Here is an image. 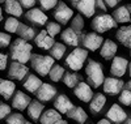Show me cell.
Instances as JSON below:
<instances>
[{
	"mask_svg": "<svg viewBox=\"0 0 131 124\" xmlns=\"http://www.w3.org/2000/svg\"><path fill=\"white\" fill-rule=\"evenodd\" d=\"M31 50H33V46L24 41V39H15L10 44V58L13 59V61H18L21 64H25L26 61H30V58H31Z\"/></svg>",
	"mask_w": 131,
	"mask_h": 124,
	"instance_id": "obj_1",
	"label": "cell"
},
{
	"mask_svg": "<svg viewBox=\"0 0 131 124\" xmlns=\"http://www.w3.org/2000/svg\"><path fill=\"white\" fill-rule=\"evenodd\" d=\"M85 75L88 78V85L91 88H98L100 85H104L105 76H104V67L96 61L94 59H89L85 65Z\"/></svg>",
	"mask_w": 131,
	"mask_h": 124,
	"instance_id": "obj_2",
	"label": "cell"
},
{
	"mask_svg": "<svg viewBox=\"0 0 131 124\" xmlns=\"http://www.w3.org/2000/svg\"><path fill=\"white\" fill-rule=\"evenodd\" d=\"M30 64H31V68L39 76H47L52 69V67L55 65V60L50 55L45 56L39 54H33L30 58Z\"/></svg>",
	"mask_w": 131,
	"mask_h": 124,
	"instance_id": "obj_3",
	"label": "cell"
},
{
	"mask_svg": "<svg viewBox=\"0 0 131 124\" xmlns=\"http://www.w3.org/2000/svg\"><path fill=\"white\" fill-rule=\"evenodd\" d=\"M86 58H88V50L76 47L72 52L68 54V56L66 58L64 63L71 71H80L84 67V63H85Z\"/></svg>",
	"mask_w": 131,
	"mask_h": 124,
	"instance_id": "obj_4",
	"label": "cell"
},
{
	"mask_svg": "<svg viewBox=\"0 0 131 124\" xmlns=\"http://www.w3.org/2000/svg\"><path fill=\"white\" fill-rule=\"evenodd\" d=\"M117 28V22L113 18V16L107 15V13H101L97 15L93 20H92V29L94 30V33L97 34H102V33H106L109 30H112Z\"/></svg>",
	"mask_w": 131,
	"mask_h": 124,
	"instance_id": "obj_5",
	"label": "cell"
},
{
	"mask_svg": "<svg viewBox=\"0 0 131 124\" xmlns=\"http://www.w3.org/2000/svg\"><path fill=\"white\" fill-rule=\"evenodd\" d=\"M80 42L83 44V47L85 50H89V51H96L98 48L102 47L104 44V38L97 34V33H86V34L81 35L80 38Z\"/></svg>",
	"mask_w": 131,
	"mask_h": 124,
	"instance_id": "obj_6",
	"label": "cell"
},
{
	"mask_svg": "<svg viewBox=\"0 0 131 124\" xmlns=\"http://www.w3.org/2000/svg\"><path fill=\"white\" fill-rule=\"evenodd\" d=\"M54 18L57 20L59 25H67L68 21H72L73 18V10L68 8V5L66 3L59 2L55 10H54Z\"/></svg>",
	"mask_w": 131,
	"mask_h": 124,
	"instance_id": "obj_7",
	"label": "cell"
},
{
	"mask_svg": "<svg viewBox=\"0 0 131 124\" xmlns=\"http://www.w3.org/2000/svg\"><path fill=\"white\" fill-rule=\"evenodd\" d=\"M106 119L110 120L113 124H123L127 120L126 111L117 103H114L106 112Z\"/></svg>",
	"mask_w": 131,
	"mask_h": 124,
	"instance_id": "obj_8",
	"label": "cell"
},
{
	"mask_svg": "<svg viewBox=\"0 0 131 124\" xmlns=\"http://www.w3.org/2000/svg\"><path fill=\"white\" fill-rule=\"evenodd\" d=\"M128 61L126 58H123V56H115V58L113 59L112 61V65H110V73L115 77V78H121L127 68H128Z\"/></svg>",
	"mask_w": 131,
	"mask_h": 124,
	"instance_id": "obj_9",
	"label": "cell"
},
{
	"mask_svg": "<svg viewBox=\"0 0 131 124\" xmlns=\"http://www.w3.org/2000/svg\"><path fill=\"white\" fill-rule=\"evenodd\" d=\"M125 84L121 78L115 77H106L104 82V92L109 95H117L119 93H122Z\"/></svg>",
	"mask_w": 131,
	"mask_h": 124,
	"instance_id": "obj_10",
	"label": "cell"
},
{
	"mask_svg": "<svg viewBox=\"0 0 131 124\" xmlns=\"http://www.w3.org/2000/svg\"><path fill=\"white\" fill-rule=\"evenodd\" d=\"M73 94L76 98H79L81 102H85V103H91V101L94 97V94L92 92V88L84 81L79 82V85L73 89Z\"/></svg>",
	"mask_w": 131,
	"mask_h": 124,
	"instance_id": "obj_11",
	"label": "cell"
},
{
	"mask_svg": "<svg viewBox=\"0 0 131 124\" xmlns=\"http://www.w3.org/2000/svg\"><path fill=\"white\" fill-rule=\"evenodd\" d=\"M28 72H29V68L25 64H21L18 61H12L9 65V69H8V76H9V78H12V80L21 81L25 78Z\"/></svg>",
	"mask_w": 131,
	"mask_h": 124,
	"instance_id": "obj_12",
	"label": "cell"
},
{
	"mask_svg": "<svg viewBox=\"0 0 131 124\" xmlns=\"http://www.w3.org/2000/svg\"><path fill=\"white\" fill-rule=\"evenodd\" d=\"M73 107L75 106L72 103V101L66 94H59V95L55 97V99H54V108H55L59 114H66L67 115Z\"/></svg>",
	"mask_w": 131,
	"mask_h": 124,
	"instance_id": "obj_13",
	"label": "cell"
},
{
	"mask_svg": "<svg viewBox=\"0 0 131 124\" xmlns=\"http://www.w3.org/2000/svg\"><path fill=\"white\" fill-rule=\"evenodd\" d=\"M25 18L28 21H30L31 24H34L37 26H43L47 24V16L42 12V9L39 8H33L29 9L25 13Z\"/></svg>",
	"mask_w": 131,
	"mask_h": 124,
	"instance_id": "obj_14",
	"label": "cell"
},
{
	"mask_svg": "<svg viewBox=\"0 0 131 124\" xmlns=\"http://www.w3.org/2000/svg\"><path fill=\"white\" fill-rule=\"evenodd\" d=\"M72 5L79 10L85 17H92L96 12V2L93 0H79V2H72Z\"/></svg>",
	"mask_w": 131,
	"mask_h": 124,
	"instance_id": "obj_15",
	"label": "cell"
},
{
	"mask_svg": "<svg viewBox=\"0 0 131 124\" xmlns=\"http://www.w3.org/2000/svg\"><path fill=\"white\" fill-rule=\"evenodd\" d=\"M31 98L29 95H26L24 92H20V90H16V93L12 98V107L18 110V111H24L28 110L29 105L31 103Z\"/></svg>",
	"mask_w": 131,
	"mask_h": 124,
	"instance_id": "obj_16",
	"label": "cell"
},
{
	"mask_svg": "<svg viewBox=\"0 0 131 124\" xmlns=\"http://www.w3.org/2000/svg\"><path fill=\"white\" fill-rule=\"evenodd\" d=\"M37 99L39 102H49L52 98H55L57 95V89L54 88L52 85L47 84V82H43L42 86L39 88V90L36 93Z\"/></svg>",
	"mask_w": 131,
	"mask_h": 124,
	"instance_id": "obj_17",
	"label": "cell"
},
{
	"mask_svg": "<svg viewBox=\"0 0 131 124\" xmlns=\"http://www.w3.org/2000/svg\"><path fill=\"white\" fill-rule=\"evenodd\" d=\"M34 43L37 44V47L42 48V50H51L52 46L55 44V41H54V38H51L46 30H42L38 33V35L34 39Z\"/></svg>",
	"mask_w": 131,
	"mask_h": 124,
	"instance_id": "obj_18",
	"label": "cell"
},
{
	"mask_svg": "<svg viewBox=\"0 0 131 124\" xmlns=\"http://www.w3.org/2000/svg\"><path fill=\"white\" fill-rule=\"evenodd\" d=\"M118 51V46L112 39H105L102 47L100 48V55L105 60H110L115 58V54Z\"/></svg>",
	"mask_w": 131,
	"mask_h": 124,
	"instance_id": "obj_19",
	"label": "cell"
},
{
	"mask_svg": "<svg viewBox=\"0 0 131 124\" xmlns=\"http://www.w3.org/2000/svg\"><path fill=\"white\" fill-rule=\"evenodd\" d=\"M60 38H62V41H63L66 44H67V46H73V47H76V46L79 44V42H80L81 35L78 34V33H76L73 29L67 28V29H64V30L62 31Z\"/></svg>",
	"mask_w": 131,
	"mask_h": 124,
	"instance_id": "obj_20",
	"label": "cell"
},
{
	"mask_svg": "<svg viewBox=\"0 0 131 124\" xmlns=\"http://www.w3.org/2000/svg\"><path fill=\"white\" fill-rule=\"evenodd\" d=\"M15 93H16V84L13 81L0 78V95L4 99H10L13 98Z\"/></svg>",
	"mask_w": 131,
	"mask_h": 124,
	"instance_id": "obj_21",
	"label": "cell"
},
{
	"mask_svg": "<svg viewBox=\"0 0 131 124\" xmlns=\"http://www.w3.org/2000/svg\"><path fill=\"white\" fill-rule=\"evenodd\" d=\"M115 37H117L118 42L121 44H123L125 47L131 48V25L121 26L117 30Z\"/></svg>",
	"mask_w": 131,
	"mask_h": 124,
	"instance_id": "obj_22",
	"label": "cell"
},
{
	"mask_svg": "<svg viewBox=\"0 0 131 124\" xmlns=\"http://www.w3.org/2000/svg\"><path fill=\"white\" fill-rule=\"evenodd\" d=\"M43 110H45V106L43 103H41L37 99H33L31 103L28 107V116L33 120V121H37L41 119L42 114H43Z\"/></svg>",
	"mask_w": 131,
	"mask_h": 124,
	"instance_id": "obj_23",
	"label": "cell"
},
{
	"mask_svg": "<svg viewBox=\"0 0 131 124\" xmlns=\"http://www.w3.org/2000/svg\"><path fill=\"white\" fill-rule=\"evenodd\" d=\"M112 16L117 24H127V22L131 21V15H130L127 5H121L119 8H117Z\"/></svg>",
	"mask_w": 131,
	"mask_h": 124,
	"instance_id": "obj_24",
	"label": "cell"
},
{
	"mask_svg": "<svg viewBox=\"0 0 131 124\" xmlns=\"http://www.w3.org/2000/svg\"><path fill=\"white\" fill-rule=\"evenodd\" d=\"M42 84H43V82L39 80L36 75H29V76L26 77V80L24 81L23 86L26 89V92H30V93H33V94H36L38 90H39V88L42 86Z\"/></svg>",
	"mask_w": 131,
	"mask_h": 124,
	"instance_id": "obj_25",
	"label": "cell"
},
{
	"mask_svg": "<svg viewBox=\"0 0 131 124\" xmlns=\"http://www.w3.org/2000/svg\"><path fill=\"white\" fill-rule=\"evenodd\" d=\"M60 119H62V114H59L55 108H47L46 111H43L39 121L41 124H55Z\"/></svg>",
	"mask_w": 131,
	"mask_h": 124,
	"instance_id": "obj_26",
	"label": "cell"
},
{
	"mask_svg": "<svg viewBox=\"0 0 131 124\" xmlns=\"http://www.w3.org/2000/svg\"><path fill=\"white\" fill-rule=\"evenodd\" d=\"M105 103H106V97H105L102 93L94 94L93 99L91 101V103H89V110H91V112H92L93 115L98 114V112L104 108Z\"/></svg>",
	"mask_w": 131,
	"mask_h": 124,
	"instance_id": "obj_27",
	"label": "cell"
},
{
	"mask_svg": "<svg viewBox=\"0 0 131 124\" xmlns=\"http://www.w3.org/2000/svg\"><path fill=\"white\" fill-rule=\"evenodd\" d=\"M4 9L10 17H20L23 16V7L17 0H7L4 3Z\"/></svg>",
	"mask_w": 131,
	"mask_h": 124,
	"instance_id": "obj_28",
	"label": "cell"
},
{
	"mask_svg": "<svg viewBox=\"0 0 131 124\" xmlns=\"http://www.w3.org/2000/svg\"><path fill=\"white\" fill-rule=\"evenodd\" d=\"M67 116L70 119L75 120L78 124H84L86 121V119H88V114H86L85 110L83 107H80V106H75L67 114Z\"/></svg>",
	"mask_w": 131,
	"mask_h": 124,
	"instance_id": "obj_29",
	"label": "cell"
},
{
	"mask_svg": "<svg viewBox=\"0 0 131 124\" xmlns=\"http://www.w3.org/2000/svg\"><path fill=\"white\" fill-rule=\"evenodd\" d=\"M62 81L64 82L66 86L73 88V89H75L76 86L79 85V82L83 81V78H81L80 75L75 73V72H66V75H64V77H63V80H62Z\"/></svg>",
	"mask_w": 131,
	"mask_h": 124,
	"instance_id": "obj_30",
	"label": "cell"
},
{
	"mask_svg": "<svg viewBox=\"0 0 131 124\" xmlns=\"http://www.w3.org/2000/svg\"><path fill=\"white\" fill-rule=\"evenodd\" d=\"M17 34L20 35L21 39H24V41H31V39H36V30L33 29L31 26H28L25 24H21L20 28H18V31H17Z\"/></svg>",
	"mask_w": 131,
	"mask_h": 124,
	"instance_id": "obj_31",
	"label": "cell"
},
{
	"mask_svg": "<svg viewBox=\"0 0 131 124\" xmlns=\"http://www.w3.org/2000/svg\"><path fill=\"white\" fill-rule=\"evenodd\" d=\"M66 54V46L63 43H59V42H55V44L52 46V48L50 50V56L54 59V60H59L62 59Z\"/></svg>",
	"mask_w": 131,
	"mask_h": 124,
	"instance_id": "obj_32",
	"label": "cell"
},
{
	"mask_svg": "<svg viewBox=\"0 0 131 124\" xmlns=\"http://www.w3.org/2000/svg\"><path fill=\"white\" fill-rule=\"evenodd\" d=\"M64 75H66V71H64L63 67L59 65V64H55V65H54L52 69H51L50 73H49V76H50V78H51V81H54V82H58V81L63 80Z\"/></svg>",
	"mask_w": 131,
	"mask_h": 124,
	"instance_id": "obj_33",
	"label": "cell"
},
{
	"mask_svg": "<svg viewBox=\"0 0 131 124\" xmlns=\"http://www.w3.org/2000/svg\"><path fill=\"white\" fill-rule=\"evenodd\" d=\"M20 25H21V24L18 22V20H17L16 17H9V18H7L5 24H4V29H5V31H8V33H17Z\"/></svg>",
	"mask_w": 131,
	"mask_h": 124,
	"instance_id": "obj_34",
	"label": "cell"
},
{
	"mask_svg": "<svg viewBox=\"0 0 131 124\" xmlns=\"http://www.w3.org/2000/svg\"><path fill=\"white\" fill-rule=\"evenodd\" d=\"M71 29H73L76 33H78V34L81 35V31L84 29V20H83V17L80 15L73 16V18L71 21Z\"/></svg>",
	"mask_w": 131,
	"mask_h": 124,
	"instance_id": "obj_35",
	"label": "cell"
},
{
	"mask_svg": "<svg viewBox=\"0 0 131 124\" xmlns=\"http://www.w3.org/2000/svg\"><path fill=\"white\" fill-rule=\"evenodd\" d=\"M45 30L47 31V34L51 38H54L55 35H58L59 33H60V25L58 24V22H47Z\"/></svg>",
	"mask_w": 131,
	"mask_h": 124,
	"instance_id": "obj_36",
	"label": "cell"
},
{
	"mask_svg": "<svg viewBox=\"0 0 131 124\" xmlns=\"http://www.w3.org/2000/svg\"><path fill=\"white\" fill-rule=\"evenodd\" d=\"M25 119L24 116L18 114V112H13L7 118V124H25Z\"/></svg>",
	"mask_w": 131,
	"mask_h": 124,
	"instance_id": "obj_37",
	"label": "cell"
},
{
	"mask_svg": "<svg viewBox=\"0 0 131 124\" xmlns=\"http://www.w3.org/2000/svg\"><path fill=\"white\" fill-rule=\"evenodd\" d=\"M119 102L125 106H131V92L127 89L122 90V93L119 94Z\"/></svg>",
	"mask_w": 131,
	"mask_h": 124,
	"instance_id": "obj_38",
	"label": "cell"
},
{
	"mask_svg": "<svg viewBox=\"0 0 131 124\" xmlns=\"http://www.w3.org/2000/svg\"><path fill=\"white\" fill-rule=\"evenodd\" d=\"M10 35L8 34V33H4V31H0V48H5L8 47L10 43Z\"/></svg>",
	"mask_w": 131,
	"mask_h": 124,
	"instance_id": "obj_39",
	"label": "cell"
},
{
	"mask_svg": "<svg viewBox=\"0 0 131 124\" xmlns=\"http://www.w3.org/2000/svg\"><path fill=\"white\" fill-rule=\"evenodd\" d=\"M39 5H41V8L43 10H50V9L55 8L58 5V2L57 0H41Z\"/></svg>",
	"mask_w": 131,
	"mask_h": 124,
	"instance_id": "obj_40",
	"label": "cell"
},
{
	"mask_svg": "<svg viewBox=\"0 0 131 124\" xmlns=\"http://www.w3.org/2000/svg\"><path fill=\"white\" fill-rule=\"evenodd\" d=\"M10 114V106L7 103H0V119H5Z\"/></svg>",
	"mask_w": 131,
	"mask_h": 124,
	"instance_id": "obj_41",
	"label": "cell"
},
{
	"mask_svg": "<svg viewBox=\"0 0 131 124\" xmlns=\"http://www.w3.org/2000/svg\"><path fill=\"white\" fill-rule=\"evenodd\" d=\"M7 64H8V56L0 52V71H4L7 68Z\"/></svg>",
	"mask_w": 131,
	"mask_h": 124,
	"instance_id": "obj_42",
	"label": "cell"
},
{
	"mask_svg": "<svg viewBox=\"0 0 131 124\" xmlns=\"http://www.w3.org/2000/svg\"><path fill=\"white\" fill-rule=\"evenodd\" d=\"M20 4H21V7H23V8H30V9H33V7L36 5V2H34V0H23V2H20Z\"/></svg>",
	"mask_w": 131,
	"mask_h": 124,
	"instance_id": "obj_43",
	"label": "cell"
},
{
	"mask_svg": "<svg viewBox=\"0 0 131 124\" xmlns=\"http://www.w3.org/2000/svg\"><path fill=\"white\" fill-rule=\"evenodd\" d=\"M96 7H98L102 12H106L107 10V7H106V4H105V2H102V0H98V2H96Z\"/></svg>",
	"mask_w": 131,
	"mask_h": 124,
	"instance_id": "obj_44",
	"label": "cell"
},
{
	"mask_svg": "<svg viewBox=\"0 0 131 124\" xmlns=\"http://www.w3.org/2000/svg\"><path fill=\"white\" fill-rule=\"evenodd\" d=\"M105 4H106V7L112 8V7H115V5L118 4V0H106Z\"/></svg>",
	"mask_w": 131,
	"mask_h": 124,
	"instance_id": "obj_45",
	"label": "cell"
},
{
	"mask_svg": "<svg viewBox=\"0 0 131 124\" xmlns=\"http://www.w3.org/2000/svg\"><path fill=\"white\" fill-rule=\"evenodd\" d=\"M96 124H113V123H112L110 120H107V119L105 118V119H100V120H98Z\"/></svg>",
	"mask_w": 131,
	"mask_h": 124,
	"instance_id": "obj_46",
	"label": "cell"
},
{
	"mask_svg": "<svg viewBox=\"0 0 131 124\" xmlns=\"http://www.w3.org/2000/svg\"><path fill=\"white\" fill-rule=\"evenodd\" d=\"M55 124H68V123H67V121H66L64 119H60V120H58V121H57Z\"/></svg>",
	"mask_w": 131,
	"mask_h": 124,
	"instance_id": "obj_47",
	"label": "cell"
},
{
	"mask_svg": "<svg viewBox=\"0 0 131 124\" xmlns=\"http://www.w3.org/2000/svg\"><path fill=\"white\" fill-rule=\"evenodd\" d=\"M126 89L131 92V80H130V81H127V84H126Z\"/></svg>",
	"mask_w": 131,
	"mask_h": 124,
	"instance_id": "obj_48",
	"label": "cell"
},
{
	"mask_svg": "<svg viewBox=\"0 0 131 124\" xmlns=\"http://www.w3.org/2000/svg\"><path fill=\"white\" fill-rule=\"evenodd\" d=\"M3 21V10H2V7H0V22Z\"/></svg>",
	"mask_w": 131,
	"mask_h": 124,
	"instance_id": "obj_49",
	"label": "cell"
},
{
	"mask_svg": "<svg viewBox=\"0 0 131 124\" xmlns=\"http://www.w3.org/2000/svg\"><path fill=\"white\" fill-rule=\"evenodd\" d=\"M123 124H131V118H127V120H126Z\"/></svg>",
	"mask_w": 131,
	"mask_h": 124,
	"instance_id": "obj_50",
	"label": "cell"
},
{
	"mask_svg": "<svg viewBox=\"0 0 131 124\" xmlns=\"http://www.w3.org/2000/svg\"><path fill=\"white\" fill-rule=\"evenodd\" d=\"M128 73H130V76H131V63L128 64Z\"/></svg>",
	"mask_w": 131,
	"mask_h": 124,
	"instance_id": "obj_51",
	"label": "cell"
},
{
	"mask_svg": "<svg viewBox=\"0 0 131 124\" xmlns=\"http://www.w3.org/2000/svg\"><path fill=\"white\" fill-rule=\"evenodd\" d=\"M127 8H128V10H130V15H131V4H128V5H127Z\"/></svg>",
	"mask_w": 131,
	"mask_h": 124,
	"instance_id": "obj_52",
	"label": "cell"
},
{
	"mask_svg": "<svg viewBox=\"0 0 131 124\" xmlns=\"http://www.w3.org/2000/svg\"><path fill=\"white\" fill-rule=\"evenodd\" d=\"M25 124H33V123H29V121H26V123H25Z\"/></svg>",
	"mask_w": 131,
	"mask_h": 124,
	"instance_id": "obj_53",
	"label": "cell"
},
{
	"mask_svg": "<svg viewBox=\"0 0 131 124\" xmlns=\"http://www.w3.org/2000/svg\"><path fill=\"white\" fill-rule=\"evenodd\" d=\"M130 56H131V50H130Z\"/></svg>",
	"mask_w": 131,
	"mask_h": 124,
	"instance_id": "obj_54",
	"label": "cell"
}]
</instances>
